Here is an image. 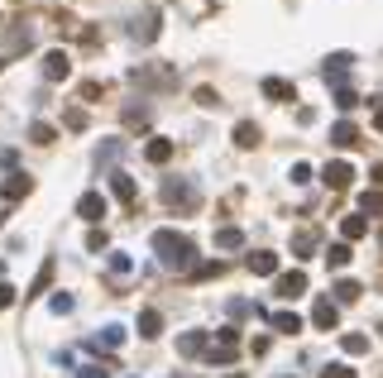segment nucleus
<instances>
[{
    "label": "nucleus",
    "instance_id": "1",
    "mask_svg": "<svg viewBox=\"0 0 383 378\" xmlns=\"http://www.w3.org/2000/svg\"><path fill=\"white\" fill-rule=\"evenodd\" d=\"M154 254L159 264L173 273H192V240L177 235V230H154Z\"/></svg>",
    "mask_w": 383,
    "mask_h": 378
},
{
    "label": "nucleus",
    "instance_id": "2",
    "mask_svg": "<svg viewBox=\"0 0 383 378\" xmlns=\"http://www.w3.org/2000/svg\"><path fill=\"white\" fill-rule=\"evenodd\" d=\"M206 359H211V364H235V359H240V330H235V325H220L216 345H206Z\"/></svg>",
    "mask_w": 383,
    "mask_h": 378
},
{
    "label": "nucleus",
    "instance_id": "3",
    "mask_svg": "<svg viewBox=\"0 0 383 378\" xmlns=\"http://www.w3.org/2000/svg\"><path fill=\"white\" fill-rule=\"evenodd\" d=\"M163 201H168V206H182V211H196V187L168 177V182H163Z\"/></svg>",
    "mask_w": 383,
    "mask_h": 378
},
{
    "label": "nucleus",
    "instance_id": "4",
    "mask_svg": "<svg viewBox=\"0 0 383 378\" xmlns=\"http://www.w3.org/2000/svg\"><path fill=\"white\" fill-rule=\"evenodd\" d=\"M43 77H48V81H67V77H72V58H67V48L43 53Z\"/></svg>",
    "mask_w": 383,
    "mask_h": 378
},
{
    "label": "nucleus",
    "instance_id": "5",
    "mask_svg": "<svg viewBox=\"0 0 383 378\" xmlns=\"http://www.w3.org/2000/svg\"><path fill=\"white\" fill-rule=\"evenodd\" d=\"M321 182H326L330 191H350V182H355V168H350V163H326Z\"/></svg>",
    "mask_w": 383,
    "mask_h": 378
},
{
    "label": "nucleus",
    "instance_id": "6",
    "mask_svg": "<svg viewBox=\"0 0 383 378\" xmlns=\"http://www.w3.org/2000/svg\"><path fill=\"white\" fill-rule=\"evenodd\" d=\"M130 39H135V43H154V39H159V10H144L135 25H130Z\"/></svg>",
    "mask_w": 383,
    "mask_h": 378
},
{
    "label": "nucleus",
    "instance_id": "7",
    "mask_svg": "<svg viewBox=\"0 0 383 378\" xmlns=\"http://www.w3.org/2000/svg\"><path fill=\"white\" fill-rule=\"evenodd\" d=\"M311 325H316V330H335V325H340V306H335L330 297H321L316 306H311Z\"/></svg>",
    "mask_w": 383,
    "mask_h": 378
},
{
    "label": "nucleus",
    "instance_id": "8",
    "mask_svg": "<svg viewBox=\"0 0 383 378\" xmlns=\"http://www.w3.org/2000/svg\"><path fill=\"white\" fill-rule=\"evenodd\" d=\"M110 191H115L130 211L139 206V187H135V177H130V173H110Z\"/></svg>",
    "mask_w": 383,
    "mask_h": 378
},
{
    "label": "nucleus",
    "instance_id": "9",
    "mask_svg": "<svg viewBox=\"0 0 383 378\" xmlns=\"http://www.w3.org/2000/svg\"><path fill=\"white\" fill-rule=\"evenodd\" d=\"M77 216L96 225V220L106 216V196H101V191H82V196H77Z\"/></svg>",
    "mask_w": 383,
    "mask_h": 378
},
{
    "label": "nucleus",
    "instance_id": "10",
    "mask_svg": "<svg viewBox=\"0 0 383 378\" xmlns=\"http://www.w3.org/2000/svg\"><path fill=\"white\" fill-rule=\"evenodd\" d=\"M29 191H34V177H29V173H10L5 187H0V196H5V201H25Z\"/></svg>",
    "mask_w": 383,
    "mask_h": 378
},
{
    "label": "nucleus",
    "instance_id": "11",
    "mask_svg": "<svg viewBox=\"0 0 383 378\" xmlns=\"http://www.w3.org/2000/svg\"><path fill=\"white\" fill-rule=\"evenodd\" d=\"M259 91H264L269 101H297V86L283 81V77H264V81H259Z\"/></svg>",
    "mask_w": 383,
    "mask_h": 378
},
{
    "label": "nucleus",
    "instance_id": "12",
    "mask_svg": "<svg viewBox=\"0 0 383 378\" xmlns=\"http://www.w3.org/2000/svg\"><path fill=\"white\" fill-rule=\"evenodd\" d=\"M302 292H307V273L302 269H293V273H278V297H302Z\"/></svg>",
    "mask_w": 383,
    "mask_h": 378
},
{
    "label": "nucleus",
    "instance_id": "13",
    "mask_svg": "<svg viewBox=\"0 0 383 378\" xmlns=\"http://www.w3.org/2000/svg\"><path fill=\"white\" fill-rule=\"evenodd\" d=\"M206 330H187V335H177V354H187V359H196V354H206Z\"/></svg>",
    "mask_w": 383,
    "mask_h": 378
},
{
    "label": "nucleus",
    "instance_id": "14",
    "mask_svg": "<svg viewBox=\"0 0 383 378\" xmlns=\"http://www.w3.org/2000/svg\"><path fill=\"white\" fill-rule=\"evenodd\" d=\"M249 273H259V278H274V273H278V254H269V249L249 254Z\"/></svg>",
    "mask_w": 383,
    "mask_h": 378
},
{
    "label": "nucleus",
    "instance_id": "15",
    "mask_svg": "<svg viewBox=\"0 0 383 378\" xmlns=\"http://www.w3.org/2000/svg\"><path fill=\"white\" fill-rule=\"evenodd\" d=\"M293 254H297V259H311V254H316V230H311V225H302L297 235H293Z\"/></svg>",
    "mask_w": 383,
    "mask_h": 378
},
{
    "label": "nucleus",
    "instance_id": "16",
    "mask_svg": "<svg viewBox=\"0 0 383 378\" xmlns=\"http://www.w3.org/2000/svg\"><path fill=\"white\" fill-rule=\"evenodd\" d=\"M350 62H355L350 53H330V58H326V67H321V77H326V81H340L345 72H350Z\"/></svg>",
    "mask_w": 383,
    "mask_h": 378
},
{
    "label": "nucleus",
    "instance_id": "17",
    "mask_svg": "<svg viewBox=\"0 0 383 378\" xmlns=\"http://www.w3.org/2000/svg\"><path fill=\"white\" fill-rule=\"evenodd\" d=\"M259 139H264V130H259L254 120H240V125H235V144H240V149H259Z\"/></svg>",
    "mask_w": 383,
    "mask_h": 378
},
{
    "label": "nucleus",
    "instance_id": "18",
    "mask_svg": "<svg viewBox=\"0 0 383 378\" xmlns=\"http://www.w3.org/2000/svg\"><path fill=\"white\" fill-rule=\"evenodd\" d=\"M269 325H274V330H283V335H297V330H302V316H297V311H269Z\"/></svg>",
    "mask_w": 383,
    "mask_h": 378
},
{
    "label": "nucleus",
    "instance_id": "19",
    "mask_svg": "<svg viewBox=\"0 0 383 378\" xmlns=\"http://www.w3.org/2000/svg\"><path fill=\"white\" fill-rule=\"evenodd\" d=\"M144 158H149V163H168V158H173V139H163V135L149 139V144H144Z\"/></svg>",
    "mask_w": 383,
    "mask_h": 378
},
{
    "label": "nucleus",
    "instance_id": "20",
    "mask_svg": "<svg viewBox=\"0 0 383 378\" xmlns=\"http://www.w3.org/2000/svg\"><path fill=\"white\" fill-rule=\"evenodd\" d=\"M25 48H34V29H10L5 34V53H25Z\"/></svg>",
    "mask_w": 383,
    "mask_h": 378
},
{
    "label": "nucleus",
    "instance_id": "21",
    "mask_svg": "<svg viewBox=\"0 0 383 378\" xmlns=\"http://www.w3.org/2000/svg\"><path fill=\"white\" fill-rule=\"evenodd\" d=\"M330 292H335V306H345V302H359V292H364V288H359L355 278H340Z\"/></svg>",
    "mask_w": 383,
    "mask_h": 378
},
{
    "label": "nucleus",
    "instance_id": "22",
    "mask_svg": "<svg viewBox=\"0 0 383 378\" xmlns=\"http://www.w3.org/2000/svg\"><path fill=\"white\" fill-rule=\"evenodd\" d=\"M340 235H345V244L364 240V235H369V220H364V216H345V220H340Z\"/></svg>",
    "mask_w": 383,
    "mask_h": 378
},
{
    "label": "nucleus",
    "instance_id": "23",
    "mask_svg": "<svg viewBox=\"0 0 383 378\" xmlns=\"http://www.w3.org/2000/svg\"><path fill=\"white\" fill-rule=\"evenodd\" d=\"M139 335H144V340L163 335V316H159V311H139Z\"/></svg>",
    "mask_w": 383,
    "mask_h": 378
},
{
    "label": "nucleus",
    "instance_id": "24",
    "mask_svg": "<svg viewBox=\"0 0 383 378\" xmlns=\"http://www.w3.org/2000/svg\"><path fill=\"white\" fill-rule=\"evenodd\" d=\"M91 345H96V350H120V345H125V330H120V325H106Z\"/></svg>",
    "mask_w": 383,
    "mask_h": 378
},
{
    "label": "nucleus",
    "instance_id": "25",
    "mask_svg": "<svg viewBox=\"0 0 383 378\" xmlns=\"http://www.w3.org/2000/svg\"><path fill=\"white\" fill-rule=\"evenodd\" d=\"M330 144H340V149H350V144H359V130L350 125V120H340V125L330 130Z\"/></svg>",
    "mask_w": 383,
    "mask_h": 378
},
{
    "label": "nucleus",
    "instance_id": "26",
    "mask_svg": "<svg viewBox=\"0 0 383 378\" xmlns=\"http://www.w3.org/2000/svg\"><path fill=\"white\" fill-rule=\"evenodd\" d=\"M48 283H53V259H48V264L39 269V278H34V288H29V292H25V302H34V297H39V292H48Z\"/></svg>",
    "mask_w": 383,
    "mask_h": 378
},
{
    "label": "nucleus",
    "instance_id": "27",
    "mask_svg": "<svg viewBox=\"0 0 383 378\" xmlns=\"http://www.w3.org/2000/svg\"><path fill=\"white\" fill-rule=\"evenodd\" d=\"M29 139L48 149V144H53V139H58V130H53V125H48V120H34V125H29Z\"/></svg>",
    "mask_w": 383,
    "mask_h": 378
},
{
    "label": "nucleus",
    "instance_id": "28",
    "mask_svg": "<svg viewBox=\"0 0 383 378\" xmlns=\"http://www.w3.org/2000/svg\"><path fill=\"white\" fill-rule=\"evenodd\" d=\"M240 244H245V235H240L235 225H220L216 230V249H240Z\"/></svg>",
    "mask_w": 383,
    "mask_h": 378
},
{
    "label": "nucleus",
    "instance_id": "29",
    "mask_svg": "<svg viewBox=\"0 0 383 378\" xmlns=\"http://www.w3.org/2000/svg\"><path fill=\"white\" fill-rule=\"evenodd\" d=\"M350 259H355V254H350V244H345V240H340V244H330V249H326V264H330V269H345Z\"/></svg>",
    "mask_w": 383,
    "mask_h": 378
},
{
    "label": "nucleus",
    "instance_id": "30",
    "mask_svg": "<svg viewBox=\"0 0 383 378\" xmlns=\"http://www.w3.org/2000/svg\"><path fill=\"white\" fill-rule=\"evenodd\" d=\"M220 273H225V264H220V259H206V264H192V278H196V283H201V278H220Z\"/></svg>",
    "mask_w": 383,
    "mask_h": 378
},
{
    "label": "nucleus",
    "instance_id": "31",
    "mask_svg": "<svg viewBox=\"0 0 383 378\" xmlns=\"http://www.w3.org/2000/svg\"><path fill=\"white\" fill-rule=\"evenodd\" d=\"M340 350L345 354H364L369 350V335H340Z\"/></svg>",
    "mask_w": 383,
    "mask_h": 378
},
{
    "label": "nucleus",
    "instance_id": "32",
    "mask_svg": "<svg viewBox=\"0 0 383 378\" xmlns=\"http://www.w3.org/2000/svg\"><path fill=\"white\" fill-rule=\"evenodd\" d=\"M335 106H340V110H355V106H359V96L350 91V86H335Z\"/></svg>",
    "mask_w": 383,
    "mask_h": 378
},
{
    "label": "nucleus",
    "instance_id": "33",
    "mask_svg": "<svg viewBox=\"0 0 383 378\" xmlns=\"http://www.w3.org/2000/svg\"><path fill=\"white\" fill-rule=\"evenodd\" d=\"M48 306H53L58 316H67V311H72L77 302H72V297H67V292H62V288H58V292H53V302H48Z\"/></svg>",
    "mask_w": 383,
    "mask_h": 378
},
{
    "label": "nucleus",
    "instance_id": "34",
    "mask_svg": "<svg viewBox=\"0 0 383 378\" xmlns=\"http://www.w3.org/2000/svg\"><path fill=\"white\" fill-rule=\"evenodd\" d=\"M359 206H364V211H374V216H383V196H379V191H364V196H359Z\"/></svg>",
    "mask_w": 383,
    "mask_h": 378
},
{
    "label": "nucleus",
    "instance_id": "35",
    "mask_svg": "<svg viewBox=\"0 0 383 378\" xmlns=\"http://www.w3.org/2000/svg\"><path fill=\"white\" fill-rule=\"evenodd\" d=\"M321 378H359V374L350 369V364H326V369H321Z\"/></svg>",
    "mask_w": 383,
    "mask_h": 378
},
{
    "label": "nucleus",
    "instance_id": "36",
    "mask_svg": "<svg viewBox=\"0 0 383 378\" xmlns=\"http://www.w3.org/2000/svg\"><path fill=\"white\" fill-rule=\"evenodd\" d=\"M77 378H110V364H82Z\"/></svg>",
    "mask_w": 383,
    "mask_h": 378
},
{
    "label": "nucleus",
    "instance_id": "37",
    "mask_svg": "<svg viewBox=\"0 0 383 378\" xmlns=\"http://www.w3.org/2000/svg\"><path fill=\"white\" fill-rule=\"evenodd\" d=\"M125 125H130V130H135V125H149V106H130V110H125Z\"/></svg>",
    "mask_w": 383,
    "mask_h": 378
},
{
    "label": "nucleus",
    "instance_id": "38",
    "mask_svg": "<svg viewBox=\"0 0 383 378\" xmlns=\"http://www.w3.org/2000/svg\"><path fill=\"white\" fill-rule=\"evenodd\" d=\"M288 177H293V182H311V163H293V173H288Z\"/></svg>",
    "mask_w": 383,
    "mask_h": 378
},
{
    "label": "nucleus",
    "instance_id": "39",
    "mask_svg": "<svg viewBox=\"0 0 383 378\" xmlns=\"http://www.w3.org/2000/svg\"><path fill=\"white\" fill-rule=\"evenodd\" d=\"M106 230H91V235H86V249H91V254H101V249H106Z\"/></svg>",
    "mask_w": 383,
    "mask_h": 378
},
{
    "label": "nucleus",
    "instance_id": "40",
    "mask_svg": "<svg viewBox=\"0 0 383 378\" xmlns=\"http://www.w3.org/2000/svg\"><path fill=\"white\" fill-rule=\"evenodd\" d=\"M196 106H206V110H211V106H220V96L211 91V86H201V91H196Z\"/></svg>",
    "mask_w": 383,
    "mask_h": 378
},
{
    "label": "nucleus",
    "instance_id": "41",
    "mask_svg": "<svg viewBox=\"0 0 383 378\" xmlns=\"http://www.w3.org/2000/svg\"><path fill=\"white\" fill-rule=\"evenodd\" d=\"M62 125H67V130H86V115H82V110H67Z\"/></svg>",
    "mask_w": 383,
    "mask_h": 378
},
{
    "label": "nucleus",
    "instance_id": "42",
    "mask_svg": "<svg viewBox=\"0 0 383 378\" xmlns=\"http://www.w3.org/2000/svg\"><path fill=\"white\" fill-rule=\"evenodd\" d=\"M110 269H115V273H130L135 264H130V254H110Z\"/></svg>",
    "mask_w": 383,
    "mask_h": 378
},
{
    "label": "nucleus",
    "instance_id": "43",
    "mask_svg": "<svg viewBox=\"0 0 383 378\" xmlns=\"http://www.w3.org/2000/svg\"><path fill=\"white\" fill-rule=\"evenodd\" d=\"M10 302H15V288H10V283H0V306H10Z\"/></svg>",
    "mask_w": 383,
    "mask_h": 378
},
{
    "label": "nucleus",
    "instance_id": "44",
    "mask_svg": "<svg viewBox=\"0 0 383 378\" xmlns=\"http://www.w3.org/2000/svg\"><path fill=\"white\" fill-rule=\"evenodd\" d=\"M374 130H379V135H383V106L374 110Z\"/></svg>",
    "mask_w": 383,
    "mask_h": 378
},
{
    "label": "nucleus",
    "instance_id": "45",
    "mask_svg": "<svg viewBox=\"0 0 383 378\" xmlns=\"http://www.w3.org/2000/svg\"><path fill=\"white\" fill-rule=\"evenodd\" d=\"M374 182H379V187H383V163H379V168H374Z\"/></svg>",
    "mask_w": 383,
    "mask_h": 378
},
{
    "label": "nucleus",
    "instance_id": "46",
    "mask_svg": "<svg viewBox=\"0 0 383 378\" xmlns=\"http://www.w3.org/2000/svg\"><path fill=\"white\" fill-rule=\"evenodd\" d=\"M0 225H5V211H0Z\"/></svg>",
    "mask_w": 383,
    "mask_h": 378
},
{
    "label": "nucleus",
    "instance_id": "47",
    "mask_svg": "<svg viewBox=\"0 0 383 378\" xmlns=\"http://www.w3.org/2000/svg\"><path fill=\"white\" fill-rule=\"evenodd\" d=\"M173 378H187V374H173Z\"/></svg>",
    "mask_w": 383,
    "mask_h": 378
},
{
    "label": "nucleus",
    "instance_id": "48",
    "mask_svg": "<svg viewBox=\"0 0 383 378\" xmlns=\"http://www.w3.org/2000/svg\"><path fill=\"white\" fill-rule=\"evenodd\" d=\"M0 67H5V58H0Z\"/></svg>",
    "mask_w": 383,
    "mask_h": 378
}]
</instances>
